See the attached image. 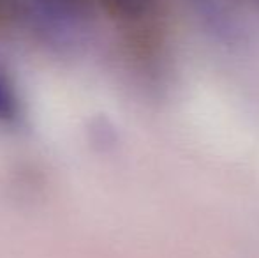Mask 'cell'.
<instances>
[{
	"mask_svg": "<svg viewBox=\"0 0 259 258\" xmlns=\"http://www.w3.org/2000/svg\"><path fill=\"white\" fill-rule=\"evenodd\" d=\"M0 6L23 30L55 45L78 38L87 23L85 0H0Z\"/></svg>",
	"mask_w": 259,
	"mask_h": 258,
	"instance_id": "6da1fadb",
	"label": "cell"
},
{
	"mask_svg": "<svg viewBox=\"0 0 259 258\" xmlns=\"http://www.w3.org/2000/svg\"><path fill=\"white\" fill-rule=\"evenodd\" d=\"M21 117V97L9 71L0 65V126H14Z\"/></svg>",
	"mask_w": 259,
	"mask_h": 258,
	"instance_id": "7a4b0ae2",
	"label": "cell"
},
{
	"mask_svg": "<svg viewBox=\"0 0 259 258\" xmlns=\"http://www.w3.org/2000/svg\"><path fill=\"white\" fill-rule=\"evenodd\" d=\"M155 0H104V4L125 20H140L152 9Z\"/></svg>",
	"mask_w": 259,
	"mask_h": 258,
	"instance_id": "3957f363",
	"label": "cell"
}]
</instances>
